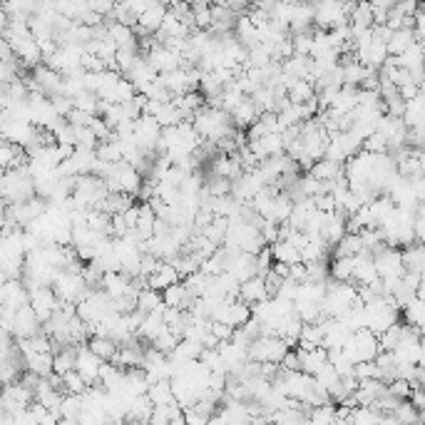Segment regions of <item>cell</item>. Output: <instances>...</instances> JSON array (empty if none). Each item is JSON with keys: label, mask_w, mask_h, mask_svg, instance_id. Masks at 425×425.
Instances as JSON below:
<instances>
[{"label": "cell", "mask_w": 425, "mask_h": 425, "mask_svg": "<svg viewBox=\"0 0 425 425\" xmlns=\"http://www.w3.org/2000/svg\"><path fill=\"white\" fill-rule=\"evenodd\" d=\"M231 125H234L231 112H226V110L221 107H214V105H211V107L196 110L194 115V127L196 132L201 135V140L219 142L221 137H229V135H234Z\"/></svg>", "instance_id": "obj_1"}, {"label": "cell", "mask_w": 425, "mask_h": 425, "mask_svg": "<svg viewBox=\"0 0 425 425\" xmlns=\"http://www.w3.org/2000/svg\"><path fill=\"white\" fill-rule=\"evenodd\" d=\"M0 191H3L5 204H18L35 194V179L30 174L28 164L15 167V169H5L3 182H0Z\"/></svg>", "instance_id": "obj_2"}, {"label": "cell", "mask_w": 425, "mask_h": 425, "mask_svg": "<svg viewBox=\"0 0 425 425\" xmlns=\"http://www.w3.org/2000/svg\"><path fill=\"white\" fill-rule=\"evenodd\" d=\"M356 303H361L358 286H351V281H333L328 283V291L323 296V313L333 318H341Z\"/></svg>", "instance_id": "obj_3"}, {"label": "cell", "mask_w": 425, "mask_h": 425, "mask_svg": "<svg viewBox=\"0 0 425 425\" xmlns=\"http://www.w3.org/2000/svg\"><path fill=\"white\" fill-rule=\"evenodd\" d=\"M105 182H107L110 191H125V194L137 196L142 184H145V174L135 164H130L127 159H122L110 167V172L105 174Z\"/></svg>", "instance_id": "obj_4"}, {"label": "cell", "mask_w": 425, "mask_h": 425, "mask_svg": "<svg viewBox=\"0 0 425 425\" xmlns=\"http://www.w3.org/2000/svg\"><path fill=\"white\" fill-rule=\"evenodd\" d=\"M378 353H381V341L371 328H361V331H353L351 338L343 346V356L356 366L361 361H376Z\"/></svg>", "instance_id": "obj_5"}, {"label": "cell", "mask_w": 425, "mask_h": 425, "mask_svg": "<svg viewBox=\"0 0 425 425\" xmlns=\"http://www.w3.org/2000/svg\"><path fill=\"white\" fill-rule=\"evenodd\" d=\"M288 351H291V346H288L281 336H276V333H261V336H256L254 341H251L249 358L259 363H266V361L281 363Z\"/></svg>", "instance_id": "obj_6"}, {"label": "cell", "mask_w": 425, "mask_h": 425, "mask_svg": "<svg viewBox=\"0 0 425 425\" xmlns=\"http://www.w3.org/2000/svg\"><path fill=\"white\" fill-rule=\"evenodd\" d=\"M53 288H55V293H58L60 301H73V303H78L80 298L88 296V291H90L93 286L88 283V279H85L83 271L63 269V271L58 274V279H55Z\"/></svg>", "instance_id": "obj_7"}, {"label": "cell", "mask_w": 425, "mask_h": 425, "mask_svg": "<svg viewBox=\"0 0 425 425\" xmlns=\"http://www.w3.org/2000/svg\"><path fill=\"white\" fill-rule=\"evenodd\" d=\"M351 5L343 0H316V28L333 30L343 23H351Z\"/></svg>", "instance_id": "obj_8"}, {"label": "cell", "mask_w": 425, "mask_h": 425, "mask_svg": "<svg viewBox=\"0 0 425 425\" xmlns=\"http://www.w3.org/2000/svg\"><path fill=\"white\" fill-rule=\"evenodd\" d=\"M3 122H0V130H3V137L8 142H15V145L20 147H28L30 142L38 137L40 127H35L30 120H23V117H10V115L3 112Z\"/></svg>", "instance_id": "obj_9"}, {"label": "cell", "mask_w": 425, "mask_h": 425, "mask_svg": "<svg viewBox=\"0 0 425 425\" xmlns=\"http://www.w3.org/2000/svg\"><path fill=\"white\" fill-rule=\"evenodd\" d=\"M35 403V391L28 383L18 381V383H5V393L0 398V411H10L18 413L23 408H30Z\"/></svg>", "instance_id": "obj_10"}, {"label": "cell", "mask_w": 425, "mask_h": 425, "mask_svg": "<svg viewBox=\"0 0 425 425\" xmlns=\"http://www.w3.org/2000/svg\"><path fill=\"white\" fill-rule=\"evenodd\" d=\"M373 259H376V269L378 274H381V279L406 274V261H403L401 246H383L378 254H373Z\"/></svg>", "instance_id": "obj_11"}, {"label": "cell", "mask_w": 425, "mask_h": 425, "mask_svg": "<svg viewBox=\"0 0 425 425\" xmlns=\"http://www.w3.org/2000/svg\"><path fill=\"white\" fill-rule=\"evenodd\" d=\"M98 159V147H78L73 157L60 164V174L65 177H80V174H90Z\"/></svg>", "instance_id": "obj_12"}, {"label": "cell", "mask_w": 425, "mask_h": 425, "mask_svg": "<svg viewBox=\"0 0 425 425\" xmlns=\"http://www.w3.org/2000/svg\"><path fill=\"white\" fill-rule=\"evenodd\" d=\"M30 306L35 308V313L40 316V321H48L53 318V313L58 311L60 306V298L55 293L53 286H33L30 288Z\"/></svg>", "instance_id": "obj_13"}, {"label": "cell", "mask_w": 425, "mask_h": 425, "mask_svg": "<svg viewBox=\"0 0 425 425\" xmlns=\"http://www.w3.org/2000/svg\"><path fill=\"white\" fill-rule=\"evenodd\" d=\"M264 187H269V184H266V179L261 177L259 167H256V169H251V172H244V174L234 182V187H231V194H234L239 201H244V204H249V201L254 199V196L259 194Z\"/></svg>", "instance_id": "obj_14"}, {"label": "cell", "mask_w": 425, "mask_h": 425, "mask_svg": "<svg viewBox=\"0 0 425 425\" xmlns=\"http://www.w3.org/2000/svg\"><path fill=\"white\" fill-rule=\"evenodd\" d=\"M103 363H105V358H100L88 343H85V346H78V361H75V368L83 373V378L90 383V386H98L100 383Z\"/></svg>", "instance_id": "obj_15"}, {"label": "cell", "mask_w": 425, "mask_h": 425, "mask_svg": "<svg viewBox=\"0 0 425 425\" xmlns=\"http://www.w3.org/2000/svg\"><path fill=\"white\" fill-rule=\"evenodd\" d=\"M0 303L8 308H23L30 303V286L25 279H5L0 286Z\"/></svg>", "instance_id": "obj_16"}, {"label": "cell", "mask_w": 425, "mask_h": 425, "mask_svg": "<svg viewBox=\"0 0 425 425\" xmlns=\"http://www.w3.org/2000/svg\"><path fill=\"white\" fill-rule=\"evenodd\" d=\"M45 323L40 321V316L35 313V308L30 306H23L15 311V326H13V336L15 338H30L35 336V333L43 331Z\"/></svg>", "instance_id": "obj_17"}, {"label": "cell", "mask_w": 425, "mask_h": 425, "mask_svg": "<svg viewBox=\"0 0 425 425\" xmlns=\"http://www.w3.org/2000/svg\"><path fill=\"white\" fill-rule=\"evenodd\" d=\"M348 234V216L343 211H326V221H323L321 236L328 241V246H336L343 236Z\"/></svg>", "instance_id": "obj_18"}, {"label": "cell", "mask_w": 425, "mask_h": 425, "mask_svg": "<svg viewBox=\"0 0 425 425\" xmlns=\"http://www.w3.org/2000/svg\"><path fill=\"white\" fill-rule=\"evenodd\" d=\"M358 95H361V88H353V85H343L341 90H338L336 100H333V105L328 107V112L333 115V117H346V115H351L353 110L358 107Z\"/></svg>", "instance_id": "obj_19"}, {"label": "cell", "mask_w": 425, "mask_h": 425, "mask_svg": "<svg viewBox=\"0 0 425 425\" xmlns=\"http://www.w3.org/2000/svg\"><path fill=\"white\" fill-rule=\"evenodd\" d=\"M249 147L254 149V154L259 157V159H266V157L283 154V152H286V140H283L281 132H269L261 140L249 142Z\"/></svg>", "instance_id": "obj_20"}, {"label": "cell", "mask_w": 425, "mask_h": 425, "mask_svg": "<svg viewBox=\"0 0 425 425\" xmlns=\"http://www.w3.org/2000/svg\"><path fill=\"white\" fill-rule=\"evenodd\" d=\"M296 353H298V361H301V371L311 373V376H316L318 368L328 361V348L326 346H316V348H301L298 346Z\"/></svg>", "instance_id": "obj_21"}, {"label": "cell", "mask_w": 425, "mask_h": 425, "mask_svg": "<svg viewBox=\"0 0 425 425\" xmlns=\"http://www.w3.org/2000/svg\"><path fill=\"white\" fill-rule=\"evenodd\" d=\"M239 296L244 298L246 303H251V306H254V303H259V301H264V298H271L269 288H266L264 274H256V276H251V279L241 281Z\"/></svg>", "instance_id": "obj_22"}, {"label": "cell", "mask_w": 425, "mask_h": 425, "mask_svg": "<svg viewBox=\"0 0 425 425\" xmlns=\"http://www.w3.org/2000/svg\"><path fill=\"white\" fill-rule=\"evenodd\" d=\"M177 281H182V274L177 271V266L172 264V261H162L159 269L147 276V286L157 288V291H164L167 286H172V283Z\"/></svg>", "instance_id": "obj_23"}, {"label": "cell", "mask_w": 425, "mask_h": 425, "mask_svg": "<svg viewBox=\"0 0 425 425\" xmlns=\"http://www.w3.org/2000/svg\"><path fill=\"white\" fill-rule=\"evenodd\" d=\"M107 35L117 48H137V30L135 25H125V23H110L107 25Z\"/></svg>", "instance_id": "obj_24"}, {"label": "cell", "mask_w": 425, "mask_h": 425, "mask_svg": "<svg viewBox=\"0 0 425 425\" xmlns=\"http://www.w3.org/2000/svg\"><path fill=\"white\" fill-rule=\"evenodd\" d=\"M413 43H418L416 28H398V30H393L391 38H388V53H391L393 58H398V55L406 53Z\"/></svg>", "instance_id": "obj_25"}, {"label": "cell", "mask_w": 425, "mask_h": 425, "mask_svg": "<svg viewBox=\"0 0 425 425\" xmlns=\"http://www.w3.org/2000/svg\"><path fill=\"white\" fill-rule=\"evenodd\" d=\"M162 296H164L167 306H179V308H184V311H189V306L194 303V296L189 293V288H187L184 281H177V283H172V286H167L164 291H162Z\"/></svg>", "instance_id": "obj_26"}, {"label": "cell", "mask_w": 425, "mask_h": 425, "mask_svg": "<svg viewBox=\"0 0 425 425\" xmlns=\"http://www.w3.org/2000/svg\"><path fill=\"white\" fill-rule=\"evenodd\" d=\"M343 167L346 164H341V162H333V159H328V157H321L318 162H313V167L308 172H311L313 177H318L321 182H336L338 177L346 174Z\"/></svg>", "instance_id": "obj_27"}, {"label": "cell", "mask_w": 425, "mask_h": 425, "mask_svg": "<svg viewBox=\"0 0 425 425\" xmlns=\"http://www.w3.org/2000/svg\"><path fill=\"white\" fill-rule=\"evenodd\" d=\"M403 120H406L408 127H425V93L423 90L416 95V98L406 103Z\"/></svg>", "instance_id": "obj_28"}, {"label": "cell", "mask_w": 425, "mask_h": 425, "mask_svg": "<svg viewBox=\"0 0 425 425\" xmlns=\"http://www.w3.org/2000/svg\"><path fill=\"white\" fill-rule=\"evenodd\" d=\"M259 115H261V110L256 107V103H254V98H246L244 103L239 105V107L231 112V120H234V125L236 127H251V125L259 120Z\"/></svg>", "instance_id": "obj_29"}, {"label": "cell", "mask_w": 425, "mask_h": 425, "mask_svg": "<svg viewBox=\"0 0 425 425\" xmlns=\"http://www.w3.org/2000/svg\"><path fill=\"white\" fill-rule=\"evenodd\" d=\"M234 35L241 40V43L246 45V48H251V45H256V43H261L259 40V28L254 25V20L249 18V15H239L236 18V25H234Z\"/></svg>", "instance_id": "obj_30"}, {"label": "cell", "mask_w": 425, "mask_h": 425, "mask_svg": "<svg viewBox=\"0 0 425 425\" xmlns=\"http://www.w3.org/2000/svg\"><path fill=\"white\" fill-rule=\"evenodd\" d=\"M286 95L288 100L296 105L311 103V100H316V85H313L311 80H293V83L288 85Z\"/></svg>", "instance_id": "obj_31"}, {"label": "cell", "mask_w": 425, "mask_h": 425, "mask_svg": "<svg viewBox=\"0 0 425 425\" xmlns=\"http://www.w3.org/2000/svg\"><path fill=\"white\" fill-rule=\"evenodd\" d=\"M147 396H149V401L154 403V406H172V403H177L174 388H172V378L152 383L149 391H147Z\"/></svg>", "instance_id": "obj_32"}, {"label": "cell", "mask_w": 425, "mask_h": 425, "mask_svg": "<svg viewBox=\"0 0 425 425\" xmlns=\"http://www.w3.org/2000/svg\"><path fill=\"white\" fill-rule=\"evenodd\" d=\"M167 303H164V296H162V291H157V288L152 286H145L142 291L137 293V308L142 313H152V311H162Z\"/></svg>", "instance_id": "obj_33"}, {"label": "cell", "mask_w": 425, "mask_h": 425, "mask_svg": "<svg viewBox=\"0 0 425 425\" xmlns=\"http://www.w3.org/2000/svg\"><path fill=\"white\" fill-rule=\"evenodd\" d=\"M271 251H274V261H283V264H298L301 259V249L293 246L288 239H276L271 244Z\"/></svg>", "instance_id": "obj_34"}, {"label": "cell", "mask_w": 425, "mask_h": 425, "mask_svg": "<svg viewBox=\"0 0 425 425\" xmlns=\"http://www.w3.org/2000/svg\"><path fill=\"white\" fill-rule=\"evenodd\" d=\"M353 266H356V256H333L331 261V279L333 281H353Z\"/></svg>", "instance_id": "obj_35"}, {"label": "cell", "mask_w": 425, "mask_h": 425, "mask_svg": "<svg viewBox=\"0 0 425 425\" xmlns=\"http://www.w3.org/2000/svg\"><path fill=\"white\" fill-rule=\"evenodd\" d=\"M88 346L93 348L100 358H105V361H115V356H117L120 351V343L110 336H93L88 341Z\"/></svg>", "instance_id": "obj_36"}, {"label": "cell", "mask_w": 425, "mask_h": 425, "mask_svg": "<svg viewBox=\"0 0 425 425\" xmlns=\"http://www.w3.org/2000/svg\"><path fill=\"white\" fill-rule=\"evenodd\" d=\"M361 251H366V246H363L361 234H353V231H348V234L333 246V256H358Z\"/></svg>", "instance_id": "obj_37"}, {"label": "cell", "mask_w": 425, "mask_h": 425, "mask_svg": "<svg viewBox=\"0 0 425 425\" xmlns=\"http://www.w3.org/2000/svg\"><path fill=\"white\" fill-rule=\"evenodd\" d=\"M98 157L105 162H110V164H115V162H122L125 159V149H122V142L115 135L112 140H105L98 145Z\"/></svg>", "instance_id": "obj_38"}, {"label": "cell", "mask_w": 425, "mask_h": 425, "mask_svg": "<svg viewBox=\"0 0 425 425\" xmlns=\"http://www.w3.org/2000/svg\"><path fill=\"white\" fill-rule=\"evenodd\" d=\"M154 224H157V211L149 201H142L140 204V219H137V231L145 239H149L154 234Z\"/></svg>", "instance_id": "obj_39"}, {"label": "cell", "mask_w": 425, "mask_h": 425, "mask_svg": "<svg viewBox=\"0 0 425 425\" xmlns=\"http://www.w3.org/2000/svg\"><path fill=\"white\" fill-rule=\"evenodd\" d=\"M308 421H311V423H318V425H323V423H336V421H338V408H336V403L328 401V403H321V406H313L311 411H308Z\"/></svg>", "instance_id": "obj_40"}, {"label": "cell", "mask_w": 425, "mask_h": 425, "mask_svg": "<svg viewBox=\"0 0 425 425\" xmlns=\"http://www.w3.org/2000/svg\"><path fill=\"white\" fill-rule=\"evenodd\" d=\"M298 346L301 348H316L323 346V326L318 323H303L301 338H298Z\"/></svg>", "instance_id": "obj_41"}, {"label": "cell", "mask_w": 425, "mask_h": 425, "mask_svg": "<svg viewBox=\"0 0 425 425\" xmlns=\"http://www.w3.org/2000/svg\"><path fill=\"white\" fill-rule=\"evenodd\" d=\"M60 388H63L65 393H78V396H83V393H88L90 383L83 378V373L78 371V368H73V371H68L63 376V381H60Z\"/></svg>", "instance_id": "obj_42"}, {"label": "cell", "mask_w": 425, "mask_h": 425, "mask_svg": "<svg viewBox=\"0 0 425 425\" xmlns=\"http://www.w3.org/2000/svg\"><path fill=\"white\" fill-rule=\"evenodd\" d=\"M75 361H78V348H60L58 353H55V373H58V376H65V373L68 371H73L75 368Z\"/></svg>", "instance_id": "obj_43"}, {"label": "cell", "mask_w": 425, "mask_h": 425, "mask_svg": "<svg viewBox=\"0 0 425 425\" xmlns=\"http://www.w3.org/2000/svg\"><path fill=\"white\" fill-rule=\"evenodd\" d=\"M403 331H406V323H393L388 331H383L381 336H378V341H381V351H393V348L398 346V341H401Z\"/></svg>", "instance_id": "obj_44"}, {"label": "cell", "mask_w": 425, "mask_h": 425, "mask_svg": "<svg viewBox=\"0 0 425 425\" xmlns=\"http://www.w3.org/2000/svg\"><path fill=\"white\" fill-rule=\"evenodd\" d=\"M179 341H182L179 333H174L172 328H167V331H162L159 336H157L154 341H152V346L159 348L162 353H167V356H169V353L174 351L177 346H179Z\"/></svg>", "instance_id": "obj_45"}, {"label": "cell", "mask_w": 425, "mask_h": 425, "mask_svg": "<svg viewBox=\"0 0 425 425\" xmlns=\"http://www.w3.org/2000/svg\"><path fill=\"white\" fill-rule=\"evenodd\" d=\"M363 149L373 152V154H383V152H391V145H388V137L383 132H373L368 135L366 140H363Z\"/></svg>", "instance_id": "obj_46"}, {"label": "cell", "mask_w": 425, "mask_h": 425, "mask_svg": "<svg viewBox=\"0 0 425 425\" xmlns=\"http://www.w3.org/2000/svg\"><path fill=\"white\" fill-rule=\"evenodd\" d=\"M191 10H194V23L199 30H209L211 23H214V15H211V5L206 3H199V5H191Z\"/></svg>", "instance_id": "obj_47"}, {"label": "cell", "mask_w": 425, "mask_h": 425, "mask_svg": "<svg viewBox=\"0 0 425 425\" xmlns=\"http://www.w3.org/2000/svg\"><path fill=\"white\" fill-rule=\"evenodd\" d=\"M393 416H396V421L398 423H416V421H421V411H418L413 403H408V401H401V406L393 411Z\"/></svg>", "instance_id": "obj_48"}, {"label": "cell", "mask_w": 425, "mask_h": 425, "mask_svg": "<svg viewBox=\"0 0 425 425\" xmlns=\"http://www.w3.org/2000/svg\"><path fill=\"white\" fill-rule=\"evenodd\" d=\"M356 378L358 381H368V378H383V371L378 361H361L356 363Z\"/></svg>", "instance_id": "obj_49"}, {"label": "cell", "mask_w": 425, "mask_h": 425, "mask_svg": "<svg viewBox=\"0 0 425 425\" xmlns=\"http://www.w3.org/2000/svg\"><path fill=\"white\" fill-rule=\"evenodd\" d=\"M293 40V53L296 55H311L313 50V33L308 30V33H298V35H291Z\"/></svg>", "instance_id": "obj_50"}, {"label": "cell", "mask_w": 425, "mask_h": 425, "mask_svg": "<svg viewBox=\"0 0 425 425\" xmlns=\"http://www.w3.org/2000/svg\"><path fill=\"white\" fill-rule=\"evenodd\" d=\"M388 393H393V396L401 398V401H408L413 393V383L406 381V378H393V381L388 383Z\"/></svg>", "instance_id": "obj_51"}, {"label": "cell", "mask_w": 425, "mask_h": 425, "mask_svg": "<svg viewBox=\"0 0 425 425\" xmlns=\"http://www.w3.org/2000/svg\"><path fill=\"white\" fill-rule=\"evenodd\" d=\"M313 201H316V209H321V211H336V199H333L331 191H323V194L313 196Z\"/></svg>", "instance_id": "obj_52"}, {"label": "cell", "mask_w": 425, "mask_h": 425, "mask_svg": "<svg viewBox=\"0 0 425 425\" xmlns=\"http://www.w3.org/2000/svg\"><path fill=\"white\" fill-rule=\"evenodd\" d=\"M115 5H117V0H90V8L98 10V13L105 15V18H110V15H112Z\"/></svg>", "instance_id": "obj_53"}, {"label": "cell", "mask_w": 425, "mask_h": 425, "mask_svg": "<svg viewBox=\"0 0 425 425\" xmlns=\"http://www.w3.org/2000/svg\"><path fill=\"white\" fill-rule=\"evenodd\" d=\"M226 3V8H231L236 15H244V13H249L254 5H251V0H224Z\"/></svg>", "instance_id": "obj_54"}]
</instances>
